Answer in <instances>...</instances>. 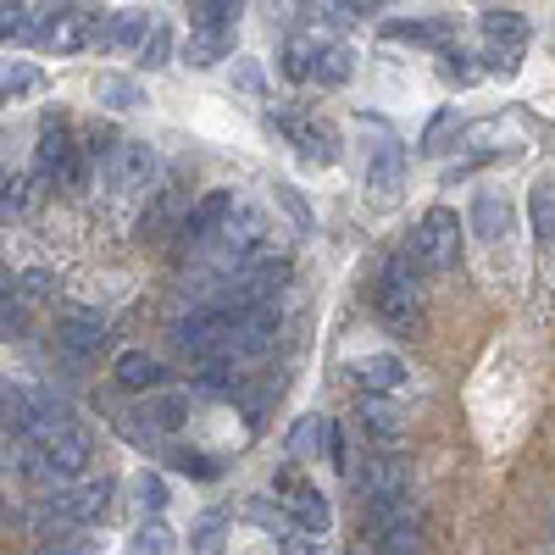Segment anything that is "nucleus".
Instances as JSON below:
<instances>
[{
	"label": "nucleus",
	"instance_id": "1",
	"mask_svg": "<svg viewBox=\"0 0 555 555\" xmlns=\"http://www.w3.org/2000/svg\"><path fill=\"white\" fill-rule=\"evenodd\" d=\"M416 261L411 250H395L378 272V317L389 322L395 334H416V322H423V289H416Z\"/></svg>",
	"mask_w": 555,
	"mask_h": 555
},
{
	"label": "nucleus",
	"instance_id": "2",
	"mask_svg": "<svg viewBox=\"0 0 555 555\" xmlns=\"http://www.w3.org/2000/svg\"><path fill=\"white\" fill-rule=\"evenodd\" d=\"M411 256L423 261L428 272H450L461 261V222L450 206H428L423 222L411 228Z\"/></svg>",
	"mask_w": 555,
	"mask_h": 555
},
{
	"label": "nucleus",
	"instance_id": "3",
	"mask_svg": "<svg viewBox=\"0 0 555 555\" xmlns=\"http://www.w3.org/2000/svg\"><path fill=\"white\" fill-rule=\"evenodd\" d=\"M112 494H117L112 478H83V483L51 494V517H62V522H73V528H95V522H106V512H112Z\"/></svg>",
	"mask_w": 555,
	"mask_h": 555
},
{
	"label": "nucleus",
	"instance_id": "4",
	"mask_svg": "<svg viewBox=\"0 0 555 555\" xmlns=\"http://www.w3.org/2000/svg\"><path fill=\"white\" fill-rule=\"evenodd\" d=\"M156 172H162V162H156V151L145 145V139H122L101 178L112 183V195H145L156 183Z\"/></svg>",
	"mask_w": 555,
	"mask_h": 555
},
{
	"label": "nucleus",
	"instance_id": "5",
	"mask_svg": "<svg viewBox=\"0 0 555 555\" xmlns=\"http://www.w3.org/2000/svg\"><path fill=\"white\" fill-rule=\"evenodd\" d=\"M366 190L378 206H395L405 190V145L395 133H378V145H366Z\"/></svg>",
	"mask_w": 555,
	"mask_h": 555
},
{
	"label": "nucleus",
	"instance_id": "6",
	"mask_svg": "<svg viewBox=\"0 0 555 555\" xmlns=\"http://www.w3.org/2000/svg\"><path fill=\"white\" fill-rule=\"evenodd\" d=\"M267 234H272V228H267V211L261 206H240L234 217H228V228H222V261L228 267H250L256 256H267Z\"/></svg>",
	"mask_w": 555,
	"mask_h": 555
},
{
	"label": "nucleus",
	"instance_id": "7",
	"mask_svg": "<svg viewBox=\"0 0 555 555\" xmlns=\"http://www.w3.org/2000/svg\"><path fill=\"white\" fill-rule=\"evenodd\" d=\"M272 122L295 139L300 156H306L311 167H334V162L345 156V139H339V128H334L328 117H272Z\"/></svg>",
	"mask_w": 555,
	"mask_h": 555
},
{
	"label": "nucleus",
	"instance_id": "8",
	"mask_svg": "<svg viewBox=\"0 0 555 555\" xmlns=\"http://www.w3.org/2000/svg\"><path fill=\"white\" fill-rule=\"evenodd\" d=\"M278 494H284V512L300 533H328L334 512H328V500H322V489L300 483L295 473H278Z\"/></svg>",
	"mask_w": 555,
	"mask_h": 555
},
{
	"label": "nucleus",
	"instance_id": "9",
	"mask_svg": "<svg viewBox=\"0 0 555 555\" xmlns=\"http://www.w3.org/2000/svg\"><path fill=\"white\" fill-rule=\"evenodd\" d=\"M106 339H112V322L101 311H73L56 328V345H62L67 361H95L106 350Z\"/></svg>",
	"mask_w": 555,
	"mask_h": 555
},
{
	"label": "nucleus",
	"instance_id": "10",
	"mask_svg": "<svg viewBox=\"0 0 555 555\" xmlns=\"http://www.w3.org/2000/svg\"><path fill=\"white\" fill-rule=\"evenodd\" d=\"M356 494H361V512H366V505H378V500L405 494V467L395 455H366L356 467Z\"/></svg>",
	"mask_w": 555,
	"mask_h": 555
},
{
	"label": "nucleus",
	"instance_id": "11",
	"mask_svg": "<svg viewBox=\"0 0 555 555\" xmlns=\"http://www.w3.org/2000/svg\"><path fill=\"white\" fill-rule=\"evenodd\" d=\"M101 39V12H89V7H62V17H56V28H51V51L56 56H78L83 44H95Z\"/></svg>",
	"mask_w": 555,
	"mask_h": 555
},
{
	"label": "nucleus",
	"instance_id": "12",
	"mask_svg": "<svg viewBox=\"0 0 555 555\" xmlns=\"http://www.w3.org/2000/svg\"><path fill=\"white\" fill-rule=\"evenodd\" d=\"M39 178H51L56 190H62V178L78 167V156H83V145H73V133L62 128V122H44V133H39Z\"/></svg>",
	"mask_w": 555,
	"mask_h": 555
},
{
	"label": "nucleus",
	"instance_id": "13",
	"mask_svg": "<svg viewBox=\"0 0 555 555\" xmlns=\"http://www.w3.org/2000/svg\"><path fill=\"white\" fill-rule=\"evenodd\" d=\"M234 211H240L234 195H228V190H211L190 217H183V240H195V245H201V240H222V228H228V217H234Z\"/></svg>",
	"mask_w": 555,
	"mask_h": 555
},
{
	"label": "nucleus",
	"instance_id": "14",
	"mask_svg": "<svg viewBox=\"0 0 555 555\" xmlns=\"http://www.w3.org/2000/svg\"><path fill=\"white\" fill-rule=\"evenodd\" d=\"M190 423V395H156L139 405V434L145 439H162V434H178Z\"/></svg>",
	"mask_w": 555,
	"mask_h": 555
},
{
	"label": "nucleus",
	"instance_id": "15",
	"mask_svg": "<svg viewBox=\"0 0 555 555\" xmlns=\"http://www.w3.org/2000/svg\"><path fill=\"white\" fill-rule=\"evenodd\" d=\"M356 384L366 395H395V389H405V361L400 356H361L356 361Z\"/></svg>",
	"mask_w": 555,
	"mask_h": 555
},
{
	"label": "nucleus",
	"instance_id": "16",
	"mask_svg": "<svg viewBox=\"0 0 555 555\" xmlns=\"http://www.w3.org/2000/svg\"><path fill=\"white\" fill-rule=\"evenodd\" d=\"M356 423H361V434H373V439H400V434H405V416L395 411L389 395H361Z\"/></svg>",
	"mask_w": 555,
	"mask_h": 555
},
{
	"label": "nucleus",
	"instance_id": "17",
	"mask_svg": "<svg viewBox=\"0 0 555 555\" xmlns=\"http://www.w3.org/2000/svg\"><path fill=\"white\" fill-rule=\"evenodd\" d=\"M473 234L489 240V245H500L505 234H512V206H505V195L483 190V195L473 201Z\"/></svg>",
	"mask_w": 555,
	"mask_h": 555
},
{
	"label": "nucleus",
	"instance_id": "18",
	"mask_svg": "<svg viewBox=\"0 0 555 555\" xmlns=\"http://www.w3.org/2000/svg\"><path fill=\"white\" fill-rule=\"evenodd\" d=\"M478 28H483V39H489V51H522V39H528V23H522L517 12H505V7H489V12L478 17Z\"/></svg>",
	"mask_w": 555,
	"mask_h": 555
},
{
	"label": "nucleus",
	"instance_id": "19",
	"mask_svg": "<svg viewBox=\"0 0 555 555\" xmlns=\"http://www.w3.org/2000/svg\"><path fill=\"white\" fill-rule=\"evenodd\" d=\"M162 378H167V366L156 356H145V350H122L117 356V384L122 389H162Z\"/></svg>",
	"mask_w": 555,
	"mask_h": 555
},
{
	"label": "nucleus",
	"instance_id": "20",
	"mask_svg": "<svg viewBox=\"0 0 555 555\" xmlns=\"http://www.w3.org/2000/svg\"><path fill=\"white\" fill-rule=\"evenodd\" d=\"M234 28H240L234 0H195L190 7V34H234Z\"/></svg>",
	"mask_w": 555,
	"mask_h": 555
},
{
	"label": "nucleus",
	"instance_id": "21",
	"mask_svg": "<svg viewBox=\"0 0 555 555\" xmlns=\"http://www.w3.org/2000/svg\"><path fill=\"white\" fill-rule=\"evenodd\" d=\"M528 217H533V240L539 245H555V178H533Z\"/></svg>",
	"mask_w": 555,
	"mask_h": 555
},
{
	"label": "nucleus",
	"instance_id": "22",
	"mask_svg": "<svg viewBox=\"0 0 555 555\" xmlns=\"http://www.w3.org/2000/svg\"><path fill=\"white\" fill-rule=\"evenodd\" d=\"M95 101H101L106 112H133L139 101H145V89H139L128 73H101V78H95Z\"/></svg>",
	"mask_w": 555,
	"mask_h": 555
},
{
	"label": "nucleus",
	"instance_id": "23",
	"mask_svg": "<svg viewBox=\"0 0 555 555\" xmlns=\"http://www.w3.org/2000/svg\"><path fill=\"white\" fill-rule=\"evenodd\" d=\"M172 528L162 522V517H145L133 533H128V555H172Z\"/></svg>",
	"mask_w": 555,
	"mask_h": 555
},
{
	"label": "nucleus",
	"instance_id": "24",
	"mask_svg": "<svg viewBox=\"0 0 555 555\" xmlns=\"http://www.w3.org/2000/svg\"><path fill=\"white\" fill-rule=\"evenodd\" d=\"M317 51H322V44H311V39H289V44H284V56H278L284 78H295V83L317 78Z\"/></svg>",
	"mask_w": 555,
	"mask_h": 555
},
{
	"label": "nucleus",
	"instance_id": "25",
	"mask_svg": "<svg viewBox=\"0 0 555 555\" xmlns=\"http://www.w3.org/2000/svg\"><path fill=\"white\" fill-rule=\"evenodd\" d=\"M151 34H156V28L145 23V12H122V17L112 23V34H106V39L117 44V51H145Z\"/></svg>",
	"mask_w": 555,
	"mask_h": 555
},
{
	"label": "nucleus",
	"instance_id": "26",
	"mask_svg": "<svg viewBox=\"0 0 555 555\" xmlns=\"http://www.w3.org/2000/svg\"><path fill=\"white\" fill-rule=\"evenodd\" d=\"M222 539H228V517H222V512H206V517L190 528V555H217Z\"/></svg>",
	"mask_w": 555,
	"mask_h": 555
},
{
	"label": "nucleus",
	"instance_id": "27",
	"mask_svg": "<svg viewBox=\"0 0 555 555\" xmlns=\"http://www.w3.org/2000/svg\"><path fill=\"white\" fill-rule=\"evenodd\" d=\"M228 51H234V34H190V51L183 56H190L195 67H217Z\"/></svg>",
	"mask_w": 555,
	"mask_h": 555
},
{
	"label": "nucleus",
	"instance_id": "28",
	"mask_svg": "<svg viewBox=\"0 0 555 555\" xmlns=\"http://www.w3.org/2000/svg\"><path fill=\"white\" fill-rule=\"evenodd\" d=\"M373 555H423V528L405 522V528H389L373 539Z\"/></svg>",
	"mask_w": 555,
	"mask_h": 555
},
{
	"label": "nucleus",
	"instance_id": "29",
	"mask_svg": "<svg viewBox=\"0 0 555 555\" xmlns=\"http://www.w3.org/2000/svg\"><path fill=\"white\" fill-rule=\"evenodd\" d=\"M345 78H350V51H345V44H322V51H317V83L339 89Z\"/></svg>",
	"mask_w": 555,
	"mask_h": 555
},
{
	"label": "nucleus",
	"instance_id": "30",
	"mask_svg": "<svg viewBox=\"0 0 555 555\" xmlns=\"http://www.w3.org/2000/svg\"><path fill=\"white\" fill-rule=\"evenodd\" d=\"M44 78H39V67H28V62H12L7 67V78H0V89H7V101H17V95H34Z\"/></svg>",
	"mask_w": 555,
	"mask_h": 555
},
{
	"label": "nucleus",
	"instance_id": "31",
	"mask_svg": "<svg viewBox=\"0 0 555 555\" xmlns=\"http://www.w3.org/2000/svg\"><path fill=\"white\" fill-rule=\"evenodd\" d=\"M133 494H139V512L162 517V505H167V483H162L156 473H139V478H133Z\"/></svg>",
	"mask_w": 555,
	"mask_h": 555
},
{
	"label": "nucleus",
	"instance_id": "32",
	"mask_svg": "<svg viewBox=\"0 0 555 555\" xmlns=\"http://www.w3.org/2000/svg\"><path fill=\"white\" fill-rule=\"evenodd\" d=\"M389 39H411V44H434L444 39V23H384Z\"/></svg>",
	"mask_w": 555,
	"mask_h": 555
},
{
	"label": "nucleus",
	"instance_id": "33",
	"mask_svg": "<svg viewBox=\"0 0 555 555\" xmlns=\"http://www.w3.org/2000/svg\"><path fill=\"white\" fill-rule=\"evenodd\" d=\"M23 206H28V178L23 172H7V183H0V211L17 217Z\"/></svg>",
	"mask_w": 555,
	"mask_h": 555
},
{
	"label": "nucleus",
	"instance_id": "34",
	"mask_svg": "<svg viewBox=\"0 0 555 555\" xmlns=\"http://www.w3.org/2000/svg\"><path fill=\"white\" fill-rule=\"evenodd\" d=\"M139 62H145V73L167 67V62H172V34H167V28H156V34H151V44L139 51Z\"/></svg>",
	"mask_w": 555,
	"mask_h": 555
},
{
	"label": "nucleus",
	"instance_id": "35",
	"mask_svg": "<svg viewBox=\"0 0 555 555\" xmlns=\"http://www.w3.org/2000/svg\"><path fill=\"white\" fill-rule=\"evenodd\" d=\"M444 78H450V83H473V78H478V62L450 44V51H444Z\"/></svg>",
	"mask_w": 555,
	"mask_h": 555
},
{
	"label": "nucleus",
	"instance_id": "36",
	"mask_svg": "<svg viewBox=\"0 0 555 555\" xmlns=\"http://www.w3.org/2000/svg\"><path fill=\"white\" fill-rule=\"evenodd\" d=\"M172 467H178V473H190V478H217V461H206L201 450H178V455H172Z\"/></svg>",
	"mask_w": 555,
	"mask_h": 555
},
{
	"label": "nucleus",
	"instance_id": "37",
	"mask_svg": "<svg viewBox=\"0 0 555 555\" xmlns=\"http://www.w3.org/2000/svg\"><path fill=\"white\" fill-rule=\"evenodd\" d=\"M278 201H284V211L295 217V228H300V234H311V211H306V201L295 195V183H278Z\"/></svg>",
	"mask_w": 555,
	"mask_h": 555
},
{
	"label": "nucleus",
	"instance_id": "38",
	"mask_svg": "<svg viewBox=\"0 0 555 555\" xmlns=\"http://www.w3.org/2000/svg\"><path fill=\"white\" fill-rule=\"evenodd\" d=\"M17 289H23L28 300H39V295H51L56 284H51V272H39V267H34V272H23V278H17Z\"/></svg>",
	"mask_w": 555,
	"mask_h": 555
},
{
	"label": "nucleus",
	"instance_id": "39",
	"mask_svg": "<svg viewBox=\"0 0 555 555\" xmlns=\"http://www.w3.org/2000/svg\"><path fill=\"white\" fill-rule=\"evenodd\" d=\"M23 17L28 7H0V39H23Z\"/></svg>",
	"mask_w": 555,
	"mask_h": 555
},
{
	"label": "nucleus",
	"instance_id": "40",
	"mask_svg": "<svg viewBox=\"0 0 555 555\" xmlns=\"http://www.w3.org/2000/svg\"><path fill=\"white\" fill-rule=\"evenodd\" d=\"M522 51H489V62H483V73H500V78H512L522 62H517Z\"/></svg>",
	"mask_w": 555,
	"mask_h": 555
},
{
	"label": "nucleus",
	"instance_id": "41",
	"mask_svg": "<svg viewBox=\"0 0 555 555\" xmlns=\"http://www.w3.org/2000/svg\"><path fill=\"white\" fill-rule=\"evenodd\" d=\"M289 555H322V544H306V539H295V544H289Z\"/></svg>",
	"mask_w": 555,
	"mask_h": 555
}]
</instances>
